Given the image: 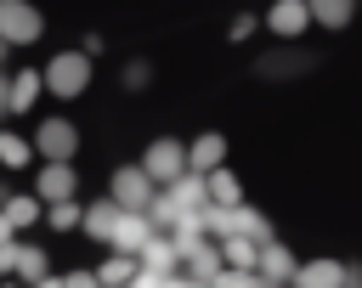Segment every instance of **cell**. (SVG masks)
<instances>
[{
    "mask_svg": "<svg viewBox=\"0 0 362 288\" xmlns=\"http://www.w3.org/2000/svg\"><path fill=\"white\" fill-rule=\"evenodd\" d=\"M40 85L57 90V96H79V90L90 85V56H85V51H62V56H51L45 73H40Z\"/></svg>",
    "mask_w": 362,
    "mask_h": 288,
    "instance_id": "6da1fadb",
    "label": "cell"
},
{
    "mask_svg": "<svg viewBox=\"0 0 362 288\" xmlns=\"http://www.w3.org/2000/svg\"><path fill=\"white\" fill-rule=\"evenodd\" d=\"M141 169H147V181H153V186H158V181H175V175L187 169V147L164 136V141H153V152L141 158Z\"/></svg>",
    "mask_w": 362,
    "mask_h": 288,
    "instance_id": "7a4b0ae2",
    "label": "cell"
},
{
    "mask_svg": "<svg viewBox=\"0 0 362 288\" xmlns=\"http://www.w3.org/2000/svg\"><path fill=\"white\" fill-rule=\"evenodd\" d=\"M153 203V181H147V169L136 164V169H119L113 175V209H147Z\"/></svg>",
    "mask_w": 362,
    "mask_h": 288,
    "instance_id": "3957f363",
    "label": "cell"
},
{
    "mask_svg": "<svg viewBox=\"0 0 362 288\" xmlns=\"http://www.w3.org/2000/svg\"><path fill=\"white\" fill-rule=\"evenodd\" d=\"M34 34H40V17L23 0H0V40L6 45H28Z\"/></svg>",
    "mask_w": 362,
    "mask_h": 288,
    "instance_id": "277c9868",
    "label": "cell"
},
{
    "mask_svg": "<svg viewBox=\"0 0 362 288\" xmlns=\"http://www.w3.org/2000/svg\"><path fill=\"white\" fill-rule=\"evenodd\" d=\"M255 277H260V282H294V254L277 248V243H260V254H255Z\"/></svg>",
    "mask_w": 362,
    "mask_h": 288,
    "instance_id": "5b68a950",
    "label": "cell"
},
{
    "mask_svg": "<svg viewBox=\"0 0 362 288\" xmlns=\"http://www.w3.org/2000/svg\"><path fill=\"white\" fill-rule=\"evenodd\" d=\"M40 152H51L57 164H68V152H74V124H68V119H45V124H40Z\"/></svg>",
    "mask_w": 362,
    "mask_h": 288,
    "instance_id": "8992f818",
    "label": "cell"
},
{
    "mask_svg": "<svg viewBox=\"0 0 362 288\" xmlns=\"http://www.w3.org/2000/svg\"><path fill=\"white\" fill-rule=\"evenodd\" d=\"M204 198H209V203H221V209H232V203H243V186H238V175H232V169H221V164H215V169L204 175Z\"/></svg>",
    "mask_w": 362,
    "mask_h": 288,
    "instance_id": "52a82bcc",
    "label": "cell"
},
{
    "mask_svg": "<svg viewBox=\"0 0 362 288\" xmlns=\"http://www.w3.org/2000/svg\"><path fill=\"white\" fill-rule=\"evenodd\" d=\"M255 254H260L255 237H243V232H226V237H221V260H232L238 271H255Z\"/></svg>",
    "mask_w": 362,
    "mask_h": 288,
    "instance_id": "ba28073f",
    "label": "cell"
},
{
    "mask_svg": "<svg viewBox=\"0 0 362 288\" xmlns=\"http://www.w3.org/2000/svg\"><path fill=\"white\" fill-rule=\"evenodd\" d=\"M130 277H136V254H119V248H113V254L102 260V271H96V288H124Z\"/></svg>",
    "mask_w": 362,
    "mask_h": 288,
    "instance_id": "9c48e42d",
    "label": "cell"
},
{
    "mask_svg": "<svg viewBox=\"0 0 362 288\" xmlns=\"http://www.w3.org/2000/svg\"><path fill=\"white\" fill-rule=\"evenodd\" d=\"M305 17H311L305 0H277V6H272V28H277V34H300Z\"/></svg>",
    "mask_w": 362,
    "mask_h": 288,
    "instance_id": "30bf717a",
    "label": "cell"
},
{
    "mask_svg": "<svg viewBox=\"0 0 362 288\" xmlns=\"http://www.w3.org/2000/svg\"><path fill=\"white\" fill-rule=\"evenodd\" d=\"M68 192H74V169H68V164H45V175H40V198L62 203Z\"/></svg>",
    "mask_w": 362,
    "mask_h": 288,
    "instance_id": "8fae6325",
    "label": "cell"
},
{
    "mask_svg": "<svg viewBox=\"0 0 362 288\" xmlns=\"http://www.w3.org/2000/svg\"><path fill=\"white\" fill-rule=\"evenodd\" d=\"M34 96H40V73H17L11 85H6V107H34Z\"/></svg>",
    "mask_w": 362,
    "mask_h": 288,
    "instance_id": "7c38bea8",
    "label": "cell"
},
{
    "mask_svg": "<svg viewBox=\"0 0 362 288\" xmlns=\"http://www.w3.org/2000/svg\"><path fill=\"white\" fill-rule=\"evenodd\" d=\"M187 158H192V169H215V164L226 158V136H198V147H192Z\"/></svg>",
    "mask_w": 362,
    "mask_h": 288,
    "instance_id": "4fadbf2b",
    "label": "cell"
},
{
    "mask_svg": "<svg viewBox=\"0 0 362 288\" xmlns=\"http://www.w3.org/2000/svg\"><path fill=\"white\" fill-rule=\"evenodd\" d=\"M300 288H345V271H339L334 260H322V265H305V271H300Z\"/></svg>",
    "mask_w": 362,
    "mask_h": 288,
    "instance_id": "5bb4252c",
    "label": "cell"
},
{
    "mask_svg": "<svg viewBox=\"0 0 362 288\" xmlns=\"http://www.w3.org/2000/svg\"><path fill=\"white\" fill-rule=\"evenodd\" d=\"M305 11H311L317 23H328V28H339V23L351 17V0H305Z\"/></svg>",
    "mask_w": 362,
    "mask_h": 288,
    "instance_id": "9a60e30c",
    "label": "cell"
},
{
    "mask_svg": "<svg viewBox=\"0 0 362 288\" xmlns=\"http://www.w3.org/2000/svg\"><path fill=\"white\" fill-rule=\"evenodd\" d=\"M113 220H119V209H113V203H102V209H90V215H85V226H90V232H96L102 243H107V232H113Z\"/></svg>",
    "mask_w": 362,
    "mask_h": 288,
    "instance_id": "2e32d148",
    "label": "cell"
},
{
    "mask_svg": "<svg viewBox=\"0 0 362 288\" xmlns=\"http://www.w3.org/2000/svg\"><path fill=\"white\" fill-rule=\"evenodd\" d=\"M0 164H11V169L28 164V141L23 136H0Z\"/></svg>",
    "mask_w": 362,
    "mask_h": 288,
    "instance_id": "e0dca14e",
    "label": "cell"
},
{
    "mask_svg": "<svg viewBox=\"0 0 362 288\" xmlns=\"http://www.w3.org/2000/svg\"><path fill=\"white\" fill-rule=\"evenodd\" d=\"M209 288H260V277H249V271H226V265H221V271L209 277Z\"/></svg>",
    "mask_w": 362,
    "mask_h": 288,
    "instance_id": "ac0fdd59",
    "label": "cell"
},
{
    "mask_svg": "<svg viewBox=\"0 0 362 288\" xmlns=\"http://www.w3.org/2000/svg\"><path fill=\"white\" fill-rule=\"evenodd\" d=\"M34 215H40V203H34V198H11V203H6V220H11V226H28Z\"/></svg>",
    "mask_w": 362,
    "mask_h": 288,
    "instance_id": "d6986e66",
    "label": "cell"
},
{
    "mask_svg": "<svg viewBox=\"0 0 362 288\" xmlns=\"http://www.w3.org/2000/svg\"><path fill=\"white\" fill-rule=\"evenodd\" d=\"M74 220H79V209H74L68 198H62V203H51V226H57V232H68Z\"/></svg>",
    "mask_w": 362,
    "mask_h": 288,
    "instance_id": "ffe728a7",
    "label": "cell"
},
{
    "mask_svg": "<svg viewBox=\"0 0 362 288\" xmlns=\"http://www.w3.org/2000/svg\"><path fill=\"white\" fill-rule=\"evenodd\" d=\"M62 288H96V277H79L74 271V277H62Z\"/></svg>",
    "mask_w": 362,
    "mask_h": 288,
    "instance_id": "44dd1931",
    "label": "cell"
},
{
    "mask_svg": "<svg viewBox=\"0 0 362 288\" xmlns=\"http://www.w3.org/2000/svg\"><path fill=\"white\" fill-rule=\"evenodd\" d=\"M0 107H6V79H0Z\"/></svg>",
    "mask_w": 362,
    "mask_h": 288,
    "instance_id": "7402d4cb",
    "label": "cell"
},
{
    "mask_svg": "<svg viewBox=\"0 0 362 288\" xmlns=\"http://www.w3.org/2000/svg\"><path fill=\"white\" fill-rule=\"evenodd\" d=\"M0 56H6V40H0Z\"/></svg>",
    "mask_w": 362,
    "mask_h": 288,
    "instance_id": "603a6c76",
    "label": "cell"
}]
</instances>
